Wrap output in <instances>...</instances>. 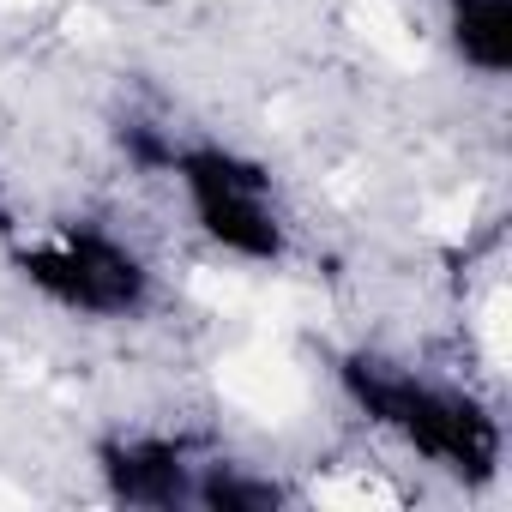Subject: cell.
Instances as JSON below:
<instances>
[{"label": "cell", "mask_w": 512, "mask_h": 512, "mask_svg": "<svg viewBox=\"0 0 512 512\" xmlns=\"http://www.w3.org/2000/svg\"><path fill=\"white\" fill-rule=\"evenodd\" d=\"M332 374H338V392L350 398V410L374 434H386L398 452L422 458L428 470L458 476L464 488H482L500 476L506 422L476 386L434 374L422 362L386 356V350H350V356H338Z\"/></svg>", "instance_id": "obj_1"}, {"label": "cell", "mask_w": 512, "mask_h": 512, "mask_svg": "<svg viewBox=\"0 0 512 512\" xmlns=\"http://www.w3.org/2000/svg\"><path fill=\"white\" fill-rule=\"evenodd\" d=\"M127 157L181 193L187 223L241 266H278L290 253V211L260 157L175 127H127Z\"/></svg>", "instance_id": "obj_2"}, {"label": "cell", "mask_w": 512, "mask_h": 512, "mask_svg": "<svg viewBox=\"0 0 512 512\" xmlns=\"http://www.w3.org/2000/svg\"><path fill=\"white\" fill-rule=\"evenodd\" d=\"M103 494L145 512H272L290 488L199 434H109L97 446Z\"/></svg>", "instance_id": "obj_3"}, {"label": "cell", "mask_w": 512, "mask_h": 512, "mask_svg": "<svg viewBox=\"0 0 512 512\" xmlns=\"http://www.w3.org/2000/svg\"><path fill=\"white\" fill-rule=\"evenodd\" d=\"M13 272L61 314L73 320H139L157 302V272L151 260L115 235L109 223L91 217H61V223H37L25 235L7 241Z\"/></svg>", "instance_id": "obj_4"}, {"label": "cell", "mask_w": 512, "mask_h": 512, "mask_svg": "<svg viewBox=\"0 0 512 512\" xmlns=\"http://www.w3.org/2000/svg\"><path fill=\"white\" fill-rule=\"evenodd\" d=\"M440 31L476 79H506L512 67V0H440Z\"/></svg>", "instance_id": "obj_5"}]
</instances>
